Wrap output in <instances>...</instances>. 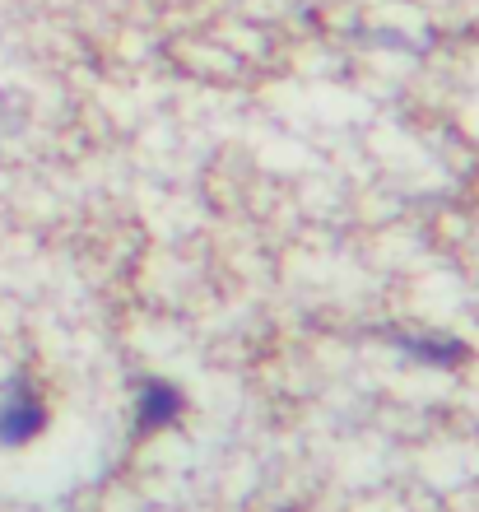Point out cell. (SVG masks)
<instances>
[{
    "mask_svg": "<svg viewBox=\"0 0 479 512\" xmlns=\"http://www.w3.org/2000/svg\"><path fill=\"white\" fill-rule=\"evenodd\" d=\"M52 415H47V401L38 396V387L28 378H10L0 391V447H28L47 433Z\"/></svg>",
    "mask_w": 479,
    "mask_h": 512,
    "instance_id": "cell-1",
    "label": "cell"
},
{
    "mask_svg": "<svg viewBox=\"0 0 479 512\" xmlns=\"http://www.w3.org/2000/svg\"><path fill=\"white\" fill-rule=\"evenodd\" d=\"M182 405H187V396H182L177 382L140 378V387H135V433L149 438V433L173 429L177 419H182Z\"/></svg>",
    "mask_w": 479,
    "mask_h": 512,
    "instance_id": "cell-2",
    "label": "cell"
},
{
    "mask_svg": "<svg viewBox=\"0 0 479 512\" xmlns=\"http://www.w3.org/2000/svg\"><path fill=\"white\" fill-rule=\"evenodd\" d=\"M391 345H396L405 359H414V364L424 368H461L470 359V345L466 340H452V336H428V331H400V336H391Z\"/></svg>",
    "mask_w": 479,
    "mask_h": 512,
    "instance_id": "cell-3",
    "label": "cell"
}]
</instances>
